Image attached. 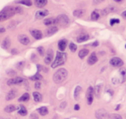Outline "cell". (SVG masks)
I'll use <instances>...</instances> for the list:
<instances>
[{
  "mask_svg": "<svg viewBox=\"0 0 126 119\" xmlns=\"http://www.w3.org/2000/svg\"><path fill=\"white\" fill-rule=\"evenodd\" d=\"M24 82V79L23 77H13V78H11L7 81V84L9 86L11 85H17V84H21Z\"/></svg>",
  "mask_w": 126,
  "mask_h": 119,
  "instance_id": "cell-6",
  "label": "cell"
},
{
  "mask_svg": "<svg viewBox=\"0 0 126 119\" xmlns=\"http://www.w3.org/2000/svg\"><path fill=\"white\" fill-rule=\"evenodd\" d=\"M16 110V106L14 104H10L4 108V111L7 112V113H11V112L15 111Z\"/></svg>",
  "mask_w": 126,
  "mask_h": 119,
  "instance_id": "cell-24",
  "label": "cell"
},
{
  "mask_svg": "<svg viewBox=\"0 0 126 119\" xmlns=\"http://www.w3.org/2000/svg\"><path fill=\"white\" fill-rule=\"evenodd\" d=\"M16 13V6H7L0 11V22H4L12 18Z\"/></svg>",
  "mask_w": 126,
  "mask_h": 119,
  "instance_id": "cell-1",
  "label": "cell"
},
{
  "mask_svg": "<svg viewBox=\"0 0 126 119\" xmlns=\"http://www.w3.org/2000/svg\"><path fill=\"white\" fill-rule=\"evenodd\" d=\"M85 14H86V11H85V10L79 9V10H75V11H74V16L76 17V18H81V17H83Z\"/></svg>",
  "mask_w": 126,
  "mask_h": 119,
  "instance_id": "cell-20",
  "label": "cell"
},
{
  "mask_svg": "<svg viewBox=\"0 0 126 119\" xmlns=\"http://www.w3.org/2000/svg\"><path fill=\"white\" fill-rule=\"evenodd\" d=\"M92 45H93V47H96V46H98V43L96 41V42H94V43H93V44H92Z\"/></svg>",
  "mask_w": 126,
  "mask_h": 119,
  "instance_id": "cell-48",
  "label": "cell"
},
{
  "mask_svg": "<svg viewBox=\"0 0 126 119\" xmlns=\"http://www.w3.org/2000/svg\"><path fill=\"white\" fill-rule=\"evenodd\" d=\"M16 96V89H11L8 92V94L6 95V100L7 101H10V100L14 99L15 97Z\"/></svg>",
  "mask_w": 126,
  "mask_h": 119,
  "instance_id": "cell-17",
  "label": "cell"
},
{
  "mask_svg": "<svg viewBox=\"0 0 126 119\" xmlns=\"http://www.w3.org/2000/svg\"><path fill=\"white\" fill-rule=\"evenodd\" d=\"M67 77V70L66 69H60L54 74L53 80L55 84H61Z\"/></svg>",
  "mask_w": 126,
  "mask_h": 119,
  "instance_id": "cell-3",
  "label": "cell"
},
{
  "mask_svg": "<svg viewBox=\"0 0 126 119\" xmlns=\"http://www.w3.org/2000/svg\"><path fill=\"white\" fill-rule=\"evenodd\" d=\"M89 35L88 34H81L79 35V37H77V42L78 43H83V42H86L89 39Z\"/></svg>",
  "mask_w": 126,
  "mask_h": 119,
  "instance_id": "cell-19",
  "label": "cell"
},
{
  "mask_svg": "<svg viewBox=\"0 0 126 119\" xmlns=\"http://www.w3.org/2000/svg\"><path fill=\"white\" fill-rule=\"evenodd\" d=\"M97 62H98V57H97L96 53H95V52H93L91 55H90L89 58H88V60H87L88 64L93 65L94 63H96Z\"/></svg>",
  "mask_w": 126,
  "mask_h": 119,
  "instance_id": "cell-12",
  "label": "cell"
},
{
  "mask_svg": "<svg viewBox=\"0 0 126 119\" xmlns=\"http://www.w3.org/2000/svg\"><path fill=\"white\" fill-rule=\"evenodd\" d=\"M119 20L118 19H117V18H112V19H110V25H111V26H113L115 24H119Z\"/></svg>",
  "mask_w": 126,
  "mask_h": 119,
  "instance_id": "cell-35",
  "label": "cell"
},
{
  "mask_svg": "<svg viewBox=\"0 0 126 119\" xmlns=\"http://www.w3.org/2000/svg\"><path fill=\"white\" fill-rule=\"evenodd\" d=\"M56 24V20L54 18H46L44 20V25H53Z\"/></svg>",
  "mask_w": 126,
  "mask_h": 119,
  "instance_id": "cell-25",
  "label": "cell"
},
{
  "mask_svg": "<svg viewBox=\"0 0 126 119\" xmlns=\"http://www.w3.org/2000/svg\"><path fill=\"white\" fill-rule=\"evenodd\" d=\"M67 41L66 39H61V40L59 41L58 43V47H59V50L61 51H64L67 48Z\"/></svg>",
  "mask_w": 126,
  "mask_h": 119,
  "instance_id": "cell-15",
  "label": "cell"
},
{
  "mask_svg": "<svg viewBox=\"0 0 126 119\" xmlns=\"http://www.w3.org/2000/svg\"><path fill=\"white\" fill-rule=\"evenodd\" d=\"M6 73H7L9 76H15L16 75V72H15L13 70H8L7 71H6Z\"/></svg>",
  "mask_w": 126,
  "mask_h": 119,
  "instance_id": "cell-39",
  "label": "cell"
},
{
  "mask_svg": "<svg viewBox=\"0 0 126 119\" xmlns=\"http://www.w3.org/2000/svg\"><path fill=\"white\" fill-rule=\"evenodd\" d=\"M115 2H117V3H121V2H123L124 0H114Z\"/></svg>",
  "mask_w": 126,
  "mask_h": 119,
  "instance_id": "cell-49",
  "label": "cell"
},
{
  "mask_svg": "<svg viewBox=\"0 0 126 119\" xmlns=\"http://www.w3.org/2000/svg\"><path fill=\"white\" fill-rule=\"evenodd\" d=\"M94 91H95V93H96V96H99V91H100V87H99V85H97V86H96V88H95Z\"/></svg>",
  "mask_w": 126,
  "mask_h": 119,
  "instance_id": "cell-38",
  "label": "cell"
},
{
  "mask_svg": "<svg viewBox=\"0 0 126 119\" xmlns=\"http://www.w3.org/2000/svg\"><path fill=\"white\" fill-rule=\"evenodd\" d=\"M2 48L4 50H8L10 48V46H11V40H10L9 37H5V38L4 39V41L2 42Z\"/></svg>",
  "mask_w": 126,
  "mask_h": 119,
  "instance_id": "cell-18",
  "label": "cell"
},
{
  "mask_svg": "<svg viewBox=\"0 0 126 119\" xmlns=\"http://www.w3.org/2000/svg\"><path fill=\"white\" fill-rule=\"evenodd\" d=\"M35 6L38 8H43L44 6L47 5V0H34Z\"/></svg>",
  "mask_w": 126,
  "mask_h": 119,
  "instance_id": "cell-16",
  "label": "cell"
},
{
  "mask_svg": "<svg viewBox=\"0 0 126 119\" xmlns=\"http://www.w3.org/2000/svg\"><path fill=\"white\" fill-rule=\"evenodd\" d=\"M125 48H126V44H125Z\"/></svg>",
  "mask_w": 126,
  "mask_h": 119,
  "instance_id": "cell-51",
  "label": "cell"
},
{
  "mask_svg": "<svg viewBox=\"0 0 126 119\" xmlns=\"http://www.w3.org/2000/svg\"><path fill=\"white\" fill-rule=\"evenodd\" d=\"M48 15V11L47 10H41V11H36L35 13V18L36 19H42L47 17Z\"/></svg>",
  "mask_w": 126,
  "mask_h": 119,
  "instance_id": "cell-11",
  "label": "cell"
},
{
  "mask_svg": "<svg viewBox=\"0 0 126 119\" xmlns=\"http://www.w3.org/2000/svg\"><path fill=\"white\" fill-rule=\"evenodd\" d=\"M11 53H12V54H17V50L13 49L12 51H11Z\"/></svg>",
  "mask_w": 126,
  "mask_h": 119,
  "instance_id": "cell-45",
  "label": "cell"
},
{
  "mask_svg": "<svg viewBox=\"0 0 126 119\" xmlns=\"http://www.w3.org/2000/svg\"><path fill=\"white\" fill-rule=\"evenodd\" d=\"M30 34H31L34 38L37 39V40L42 38V31L39 30H30Z\"/></svg>",
  "mask_w": 126,
  "mask_h": 119,
  "instance_id": "cell-13",
  "label": "cell"
},
{
  "mask_svg": "<svg viewBox=\"0 0 126 119\" xmlns=\"http://www.w3.org/2000/svg\"><path fill=\"white\" fill-rule=\"evenodd\" d=\"M53 58H54L53 50H51V49L47 50V54H46V57H45V58H44V62H45L46 64H50L51 62L53 61Z\"/></svg>",
  "mask_w": 126,
  "mask_h": 119,
  "instance_id": "cell-9",
  "label": "cell"
},
{
  "mask_svg": "<svg viewBox=\"0 0 126 119\" xmlns=\"http://www.w3.org/2000/svg\"><path fill=\"white\" fill-rule=\"evenodd\" d=\"M37 51L39 52V54L40 55H43L44 54V49L42 46H40V47L37 48Z\"/></svg>",
  "mask_w": 126,
  "mask_h": 119,
  "instance_id": "cell-36",
  "label": "cell"
},
{
  "mask_svg": "<svg viewBox=\"0 0 126 119\" xmlns=\"http://www.w3.org/2000/svg\"><path fill=\"white\" fill-rule=\"evenodd\" d=\"M81 92V87L80 86H77L75 88V90H74V99L78 100L79 97V94Z\"/></svg>",
  "mask_w": 126,
  "mask_h": 119,
  "instance_id": "cell-30",
  "label": "cell"
},
{
  "mask_svg": "<svg viewBox=\"0 0 126 119\" xmlns=\"http://www.w3.org/2000/svg\"><path fill=\"white\" fill-rule=\"evenodd\" d=\"M117 107L116 108V110H119V107H120V105H117Z\"/></svg>",
  "mask_w": 126,
  "mask_h": 119,
  "instance_id": "cell-50",
  "label": "cell"
},
{
  "mask_svg": "<svg viewBox=\"0 0 126 119\" xmlns=\"http://www.w3.org/2000/svg\"><path fill=\"white\" fill-rule=\"evenodd\" d=\"M67 59V53L62 52V51H59V52H57V54H56L55 59L54 60V62H53L51 67H52L53 69H54V68H56V67H58V66L63 65L64 63H66Z\"/></svg>",
  "mask_w": 126,
  "mask_h": 119,
  "instance_id": "cell-2",
  "label": "cell"
},
{
  "mask_svg": "<svg viewBox=\"0 0 126 119\" xmlns=\"http://www.w3.org/2000/svg\"><path fill=\"white\" fill-rule=\"evenodd\" d=\"M5 31V29L4 27H0V33H3V32Z\"/></svg>",
  "mask_w": 126,
  "mask_h": 119,
  "instance_id": "cell-44",
  "label": "cell"
},
{
  "mask_svg": "<svg viewBox=\"0 0 126 119\" xmlns=\"http://www.w3.org/2000/svg\"><path fill=\"white\" fill-rule=\"evenodd\" d=\"M23 64H24V62H21V63H18L16 66H17V68L20 69V68H22V66H23Z\"/></svg>",
  "mask_w": 126,
  "mask_h": 119,
  "instance_id": "cell-43",
  "label": "cell"
},
{
  "mask_svg": "<svg viewBox=\"0 0 126 119\" xmlns=\"http://www.w3.org/2000/svg\"><path fill=\"white\" fill-rule=\"evenodd\" d=\"M18 41L23 45H28L30 42L29 37L27 35H24V34H21V35L18 36Z\"/></svg>",
  "mask_w": 126,
  "mask_h": 119,
  "instance_id": "cell-10",
  "label": "cell"
},
{
  "mask_svg": "<svg viewBox=\"0 0 126 119\" xmlns=\"http://www.w3.org/2000/svg\"><path fill=\"white\" fill-rule=\"evenodd\" d=\"M99 12H98V10H95V11H93V12H92L91 14V19L93 20V21H97V20L99 18Z\"/></svg>",
  "mask_w": 126,
  "mask_h": 119,
  "instance_id": "cell-26",
  "label": "cell"
},
{
  "mask_svg": "<svg viewBox=\"0 0 126 119\" xmlns=\"http://www.w3.org/2000/svg\"><path fill=\"white\" fill-rule=\"evenodd\" d=\"M74 110H79V104H76L75 106H74Z\"/></svg>",
  "mask_w": 126,
  "mask_h": 119,
  "instance_id": "cell-47",
  "label": "cell"
},
{
  "mask_svg": "<svg viewBox=\"0 0 126 119\" xmlns=\"http://www.w3.org/2000/svg\"><path fill=\"white\" fill-rule=\"evenodd\" d=\"M30 119H39L38 118V116L36 115L35 113H32L30 115Z\"/></svg>",
  "mask_w": 126,
  "mask_h": 119,
  "instance_id": "cell-41",
  "label": "cell"
},
{
  "mask_svg": "<svg viewBox=\"0 0 126 119\" xmlns=\"http://www.w3.org/2000/svg\"><path fill=\"white\" fill-rule=\"evenodd\" d=\"M88 53H89V51L87 49H82L79 51V57L81 59H83L84 58H86V56H87Z\"/></svg>",
  "mask_w": 126,
  "mask_h": 119,
  "instance_id": "cell-28",
  "label": "cell"
},
{
  "mask_svg": "<svg viewBox=\"0 0 126 119\" xmlns=\"http://www.w3.org/2000/svg\"><path fill=\"white\" fill-rule=\"evenodd\" d=\"M122 17H123L124 18H125V19H126V10L124 11V12L122 13Z\"/></svg>",
  "mask_w": 126,
  "mask_h": 119,
  "instance_id": "cell-46",
  "label": "cell"
},
{
  "mask_svg": "<svg viewBox=\"0 0 126 119\" xmlns=\"http://www.w3.org/2000/svg\"><path fill=\"white\" fill-rule=\"evenodd\" d=\"M119 72H120L121 76H122V83H124V81L126 80V69L121 68L120 70H119Z\"/></svg>",
  "mask_w": 126,
  "mask_h": 119,
  "instance_id": "cell-32",
  "label": "cell"
},
{
  "mask_svg": "<svg viewBox=\"0 0 126 119\" xmlns=\"http://www.w3.org/2000/svg\"><path fill=\"white\" fill-rule=\"evenodd\" d=\"M37 111H38V113H40V115H42V116H46L48 114V110H47V108L45 106L39 108L38 110H37Z\"/></svg>",
  "mask_w": 126,
  "mask_h": 119,
  "instance_id": "cell-27",
  "label": "cell"
},
{
  "mask_svg": "<svg viewBox=\"0 0 126 119\" xmlns=\"http://www.w3.org/2000/svg\"><path fill=\"white\" fill-rule=\"evenodd\" d=\"M69 49H70V51H73V52H75L76 50H77V46H76V44H74V43H71V44H69Z\"/></svg>",
  "mask_w": 126,
  "mask_h": 119,
  "instance_id": "cell-34",
  "label": "cell"
},
{
  "mask_svg": "<svg viewBox=\"0 0 126 119\" xmlns=\"http://www.w3.org/2000/svg\"><path fill=\"white\" fill-rule=\"evenodd\" d=\"M110 64L113 67H121L124 65V62L121 58L115 57V58H112L110 60Z\"/></svg>",
  "mask_w": 126,
  "mask_h": 119,
  "instance_id": "cell-8",
  "label": "cell"
},
{
  "mask_svg": "<svg viewBox=\"0 0 126 119\" xmlns=\"http://www.w3.org/2000/svg\"><path fill=\"white\" fill-rule=\"evenodd\" d=\"M29 99H30V95H29L28 93H24V94L18 99V101L19 102H27V101H29Z\"/></svg>",
  "mask_w": 126,
  "mask_h": 119,
  "instance_id": "cell-33",
  "label": "cell"
},
{
  "mask_svg": "<svg viewBox=\"0 0 126 119\" xmlns=\"http://www.w3.org/2000/svg\"><path fill=\"white\" fill-rule=\"evenodd\" d=\"M33 97H34V100H35V102H37V103H40L42 100V96L39 92H37V91L33 92Z\"/></svg>",
  "mask_w": 126,
  "mask_h": 119,
  "instance_id": "cell-22",
  "label": "cell"
},
{
  "mask_svg": "<svg viewBox=\"0 0 126 119\" xmlns=\"http://www.w3.org/2000/svg\"><path fill=\"white\" fill-rule=\"evenodd\" d=\"M117 11V8L114 7V6H108V7L105 8L104 10H102V15L103 16H106V15H108L109 13L110 12H113V11Z\"/></svg>",
  "mask_w": 126,
  "mask_h": 119,
  "instance_id": "cell-14",
  "label": "cell"
},
{
  "mask_svg": "<svg viewBox=\"0 0 126 119\" xmlns=\"http://www.w3.org/2000/svg\"><path fill=\"white\" fill-rule=\"evenodd\" d=\"M35 89H40L41 88V83L39 82V81H36V82H35Z\"/></svg>",
  "mask_w": 126,
  "mask_h": 119,
  "instance_id": "cell-42",
  "label": "cell"
},
{
  "mask_svg": "<svg viewBox=\"0 0 126 119\" xmlns=\"http://www.w3.org/2000/svg\"><path fill=\"white\" fill-rule=\"evenodd\" d=\"M30 80H33V81H40V80H42V76L41 75V74H39V73H36L35 75L30 77Z\"/></svg>",
  "mask_w": 126,
  "mask_h": 119,
  "instance_id": "cell-31",
  "label": "cell"
},
{
  "mask_svg": "<svg viewBox=\"0 0 126 119\" xmlns=\"http://www.w3.org/2000/svg\"><path fill=\"white\" fill-rule=\"evenodd\" d=\"M16 4H23V5H26V6L32 5L31 0H17V1H16Z\"/></svg>",
  "mask_w": 126,
  "mask_h": 119,
  "instance_id": "cell-29",
  "label": "cell"
},
{
  "mask_svg": "<svg viewBox=\"0 0 126 119\" xmlns=\"http://www.w3.org/2000/svg\"><path fill=\"white\" fill-rule=\"evenodd\" d=\"M28 111H27L26 108H25L23 105H19L18 106V114L20 116H26Z\"/></svg>",
  "mask_w": 126,
  "mask_h": 119,
  "instance_id": "cell-23",
  "label": "cell"
},
{
  "mask_svg": "<svg viewBox=\"0 0 126 119\" xmlns=\"http://www.w3.org/2000/svg\"><path fill=\"white\" fill-rule=\"evenodd\" d=\"M111 119H123V118L118 114H113V115L111 116Z\"/></svg>",
  "mask_w": 126,
  "mask_h": 119,
  "instance_id": "cell-37",
  "label": "cell"
},
{
  "mask_svg": "<svg viewBox=\"0 0 126 119\" xmlns=\"http://www.w3.org/2000/svg\"><path fill=\"white\" fill-rule=\"evenodd\" d=\"M105 0H93V4H94V5H97V4H101L102 2H104Z\"/></svg>",
  "mask_w": 126,
  "mask_h": 119,
  "instance_id": "cell-40",
  "label": "cell"
},
{
  "mask_svg": "<svg viewBox=\"0 0 126 119\" xmlns=\"http://www.w3.org/2000/svg\"><path fill=\"white\" fill-rule=\"evenodd\" d=\"M56 20V24L60 25H62V26H66L69 24V18L67 15L65 14H61L59 15L57 18H55Z\"/></svg>",
  "mask_w": 126,
  "mask_h": 119,
  "instance_id": "cell-4",
  "label": "cell"
},
{
  "mask_svg": "<svg viewBox=\"0 0 126 119\" xmlns=\"http://www.w3.org/2000/svg\"><path fill=\"white\" fill-rule=\"evenodd\" d=\"M96 118L97 119H109V114L104 109H99L96 111Z\"/></svg>",
  "mask_w": 126,
  "mask_h": 119,
  "instance_id": "cell-5",
  "label": "cell"
},
{
  "mask_svg": "<svg viewBox=\"0 0 126 119\" xmlns=\"http://www.w3.org/2000/svg\"><path fill=\"white\" fill-rule=\"evenodd\" d=\"M93 94H94V89L92 86L88 87L86 90V102L88 104H92L93 102Z\"/></svg>",
  "mask_w": 126,
  "mask_h": 119,
  "instance_id": "cell-7",
  "label": "cell"
},
{
  "mask_svg": "<svg viewBox=\"0 0 126 119\" xmlns=\"http://www.w3.org/2000/svg\"><path fill=\"white\" fill-rule=\"evenodd\" d=\"M58 31V28L57 27H55V26H51L50 28H48L47 30V36H52V35H54V33H56V32Z\"/></svg>",
  "mask_w": 126,
  "mask_h": 119,
  "instance_id": "cell-21",
  "label": "cell"
}]
</instances>
